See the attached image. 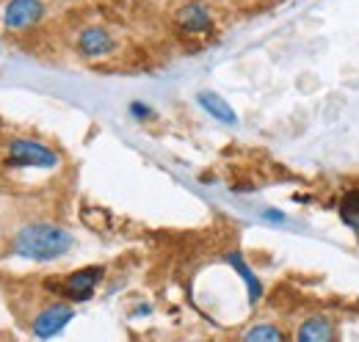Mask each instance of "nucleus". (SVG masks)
<instances>
[{
    "label": "nucleus",
    "instance_id": "nucleus-1",
    "mask_svg": "<svg viewBox=\"0 0 359 342\" xmlns=\"http://www.w3.org/2000/svg\"><path fill=\"white\" fill-rule=\"evenodd\" d=\"M72 246H75L72 232H67L58 224H45V221L22 226L11 240V252L14 254L25 256V259H36V262L58 259V256L67 254Z\"/></svg>",
    "mask_w": 359,
    "mask_h": 342
},
{
    "label": "nucleus",
    "instance_id": "nucleus-2",
    "mask_svg": "<svg viewBox=\"0 0 359 342\" xmlns=\"http://www.w3.org/2000/svg\"><path fill=\"white\" fill-rule=\"evenodd\" d=\"M8 166L11 169H55L58 155L34 138H14L8 144Z\"/></svg>",
    "mask_w": 359,
    "mask_h": 342
},
{
    "label": "nucleus",
    "instance_id": "nucleus-3",
    "mask_svg": "<svg viewBox=\"0 0 359 342\" xmlns=\"http://www.w3.org/2000/svg\"><path fill=\"white\" fill-rule=\"evenodd\" d=\"M102 268L97 265H89V268H81L69 276H64V282H47V290L64 296V299H72V301H89L102 279Z\"/></svg>",
    "mask_w": 359,
    "mask_h": 342
},
{
    "label": "nucleus",
    "instance_id": "nucleus-4",
    "mask_svg": "<svg viewBox=\"0 0 359 342\" xmlns=\"http://www.w3.org/2000/svg\"><path fill=\"white\" fill-rule=\"evenodd\" d=\"M72 317H75L72 306H67V303H50V306H45V309L34 317L31 329H34V334H36L39 340H50V337H55L58 331H64Z\"/></svg>",
    "mask_w": 359,
    "mask_h": 342
},
{
    "label": "nucleus",
    "instance_id": "nucleus-5",
    "mask_svg": "<svg viewBox=\"0 0 359 342\" xmlns=\"http://www.w3.org/2000/svg\"><path fill=\"white\" fill-rule=\"evenodd\" d=\"M42 14H45V6L39 0H11L6 6L3 20L11 31H22V28H31L34 22H39Z\"/></svg>",
    "mask_w": 359,
    "mask_h": 342
},
{
    "label": "nucleus",
    "instance_id": "nucleus-6",
    "mask_svg": "<svg viewBox=\"0 0 359 342\" xmlns=\"http://www.w3.org/2000/svg\"><path fill=\"white\" fill-rule=\"evenodd\" d=\"M296 342H337V323L329 315H310L299 326Z\"/></svg>",
    "mask_w": 359,
    "mask_h": 342
},
{
    "label": "nucleus",
    "instance_id": "nucleus-7",
    "mask_svg": "<svg viewBox=\"0 0 359 342\" xmlns=\"http://www.w3.org/2000/svg\"><path fill=\"white\" fill-rule=\"evenodd\" d=\"M177 22L182 31L188 34H205L210 31L213 25V17H210V8L202 6V3H188L177 11Z\"/></svg>",
    "mask_w": 359,
    "mask_h": 342
},
{
    "label": "nucleus",
    "instance_id": "nucleus-8",
    "mask_svg": "<svg viewBox=\"0 0 359 342\" xmlns=\"http://www.w3.org/2000/svg\"><path fill=\"white\" fill-rule=\"evenodd\" d=\"M78 47H81V53L86 58H102L116 47V42L105 28H86L81 34V39H78Z\"/></svg>",
    "mask_w": 359,
    "mask_h": 342
},
{
    "label": "nucleus",
    "instance_id": "nucleus-9",
    "mask_svg": "<svg viewBox=\"0 0 359 342\" xmlns=\"http://www.w3.org/2000/svg\"><path fill=\"white\" fill-rule=\"evenodd\" d=\"M199 105L213 116V119H219V122H224V125H235L238 122V114L229 108V102H226L224 97H219L216 91H199Z\"/></svg>",
    "mask_w": 359,
    "mask_h": 342
},
{
    "label": "nucleus",
    "instance_id": "nucleus-10",
    "mask_svg": "<svg viewBox=\"0 0 359 342\" xmlns=\"http://www.w3.org/2000/svg\"><path fill=\"white\" fill-rule=\"evenodd\" d=\"M226 262H229V265H232V268H235V271L241 273V279L246 282V290H249V301H252V303H257V301L263 299V285H260V279L255 276V271H252V268L246 265V259L241 256V252H229V254H226Z\"/></svg>",
    "mask_w": 359,
    "mask_h": 342
},
{
    "label": "nucleus",
    "instance_id": "nucleus-11",
    "mask_svg": "<svg viewBox=\"0 0 359 342\" xmlns=\"http://www.w3.org/2000/svg\"><path fill=\"white\" fill-rule=\"evenodd\" d=\"M241 342H287V337L273 323H257V326H252V329L243 331Z\"/></svg>",
    "mask_w": 359,
    "mask_h": 342
},
{
    "label": "nucleus",
    "instance_id": "nucleus-12",
    "mask_svg": "<svg viewBox=\"0 0 359 342\" xmlns=\"http://www.w3.org/2000/svg\"><path fill=\"white\" fill-rule=\"evenodd\" d=\"M340 218L351 226V232L359 238V191H348L340 202Z\"/></svg>",
    "mask_w": 359,
    "mask_h": 342
},
{
    "label": "nucleus",
    "instance_id": "nucleus-13",
    "mask_svg": "<svg viewBox=\"0 0 359 342\" xmlns=\"http://www.w3.org/2000/svg\"><path fill=\"white\" fill-rule=\"evenodd\" d=\"M130 114H133L135 119H149V116H152V111H149L144 102H133V105H130Z\"/></svg>",
    "mask_w": 359,
    "mask_h": 342
},
{
    "label": "nucleus",
    "instance_id": "nucleus-14",
    "mask_svg": "<svg viewBox=\"0 0 359 342\" xmlns=\"http://www.w3.org/2000/svg\"><path fill=\"white\" fill-rule=\"evenodd\" d=\"M263 218H266V221H273V224H285V215L276 213V210H266Z\"/></svg>",
    "mask_w": 359,
    "mask_h": 342
}]
</instances>
